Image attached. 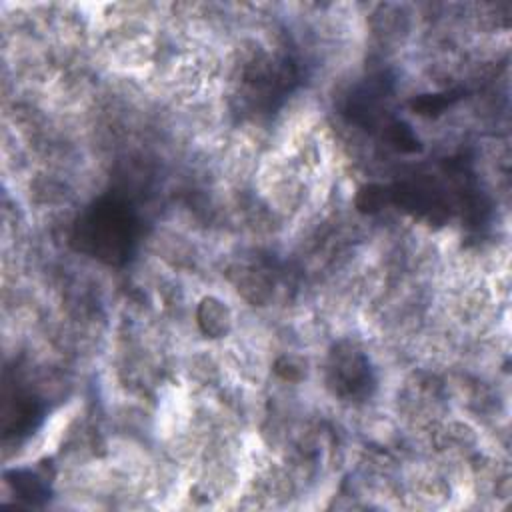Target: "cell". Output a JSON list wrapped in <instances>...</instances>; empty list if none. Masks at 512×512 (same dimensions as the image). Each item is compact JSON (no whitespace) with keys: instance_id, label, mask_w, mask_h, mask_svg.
Segmentation results:
<instances>
[{"instance_id":"cell-1","label":"cell","mask_w":512,"mask_h":512,"mask_svg":"<svg viewBox=\"0 0 512 512\" xmlns=\"http://www.w3.org/2000/svg\"><path fill=\"white\" fill-rule=\"evenodd\" d=\"M84 234L90 238L94 252L112 260L120 256L128 244V218L112 206L96 208Z\"/></svg>"}]
</instances>
